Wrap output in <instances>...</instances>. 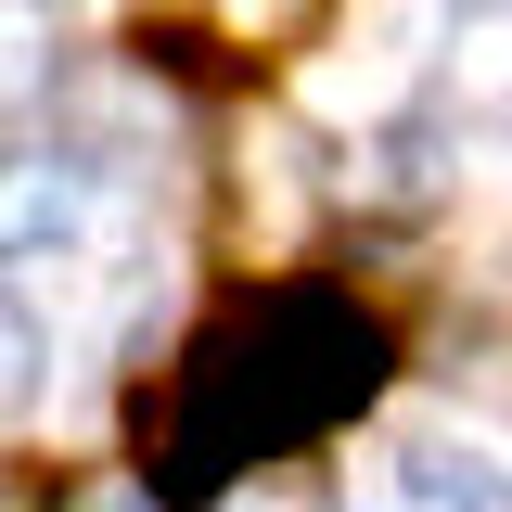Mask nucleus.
I'll return each mask as SVG.
<instances>
[{"label": "nucleus", "instance_id": "nucleus-4", "mask_svg": "<svg viewBox=\"0 0 512 512\" xmlns=\"http://www.w3.org/2000/svg\"><path fill=\"white\" fill-rule=\"evenodd\" d=\"M205 13H218L231 52H295V39L320 26V0H205Z\"/></svg>", "mask_w": 512, "mask_h": 512}, {"label": "nucleus", "instance_id": "nucleus-5", "mask_svg": "<svg viewBox=\"0 0 512 512\" xmlns=\"http://www.w3.org/2000/svg\"><path fill=\"white\" fill-rule=\"evenodd\" d=\"M26 397H39V320H26L13 295H0V423H13Z\"/></svg>", "mask_w": 512, "mask_h": 512}, {"label": "nucleus", "instance_id": "nucleus-6", "mask_svg": "<svg viewBox=\"0 0 512 512\" xmlns=\"http://www.w3.org/2000/svg\"><path fill=\"white\" fill-rule=\"evenodd\" d=\"M26 77H39V13L0 0V90H26Z\"/></svg>", "mask_w": 512, "mask_h": 512}, {"label": "nucleus", "instance_id": "nucleus-7", "mask_svg": "<svg viewBox=\"0 0 512 512\" xmlns=\"http://www.w3.org/2000/svg\"><path fill=\"white\" fill-rule=\"evenodd\" d=\"M0 512H52V487H39L26 461H0Z\"/></svg>", "mask_w": 512, "mask_h": 512}, {"label": "nucleus", "instance_id": "nucleus-2", "mask_svg": "<svg viewBox=\"0 0 512 512\" xmlns=\"http://www.w3.org/2000/svg\"><path fill=\"white\" fill-rule=\"evenodd\" d=\"M90 244V167L77 154H13L0 167V256H77Z\"/></svg>", "mask_w": 512, "mask_h": 512}, {"label": "nucleus", "instance_id": "nucleus-3", "mask_svg": "<svg viewBox=\"0 0 512 512\" xmlns=\"http://www.w3.org/2000/svg\"><path fill=\"white\" fill-rule=\"evenodd\" d=\"M397 512H512V474L487 461V448H410L397 461Z\"/></svg>", "mask_w": 512, "mask_h": 512}, {"label": "nucleus", "instance_id": "nucleus-9", "mask_svg": "<svg viewBox=\"0 0 512 512\" xmlns=\"http://www.w3.org/2000/svg\"><path fill=\"white\" fill-rule=\"evenodd\" d=\"M90 512H141V500H90Z\"/></svg>", "mask_w": 512, "mask_h": 512}, {"label": "nucleus", "instance_id": "nucleus-8", "mask_svg": "<svg viewBox=\"0 0 512 512\" xmlns=\"http://www.w3.org/2000/svg\"><path fill=\"white\" fill-rule=\"evenodd\" d=\"M244 512H333L320 487H269V500H244Z\"/></svg>", "mask_w": 512, "mask_h": 512}, {"label": "nucleus", "instance_id": "nucleus-1", "mask_svg": "<svg viewBox=\"0 0 512 512\" xmlns=\"http://www.w3.org/2000/svg\"><path fill=\"white\" fill-rule=\"evenodd\" d=\"M384 384V320L333 282H269L244 308H218L192 333V359L167 372V397L141 410V487L154 500H205L244 461L333 436L359 397Z\"/></svg>", "mask_w": 512, "mask_h": 512}]
</instances>
